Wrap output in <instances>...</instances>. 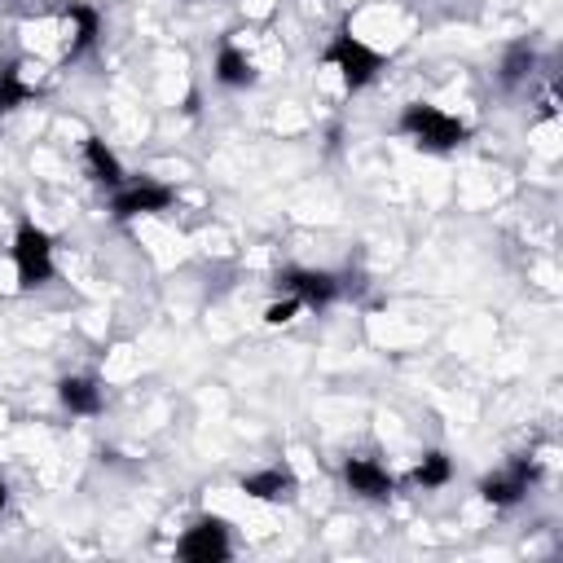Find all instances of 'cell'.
I'll list each match as a JSON object with an SVG mask.
<instances>
[{
    "mask_svg": "<svg viewBox=\"0 0 563 563\" xmlns=\"http://www.w3.org/2000/svg\"><path fill=\"white\" fill-rule=\"evenodd\" d=\"M396 132L413 150H422V154H449V150H457V145L471 141V123L457 119V114H449L435 101H405L400 114H396Z\"/></svg>",
    "mask_w": 563,
    "mask_h": 563,
    "instance_id": "6da1fadb",
    "label": "cell"
},
{
    "mask_svg": "<svg viewBox=\"0 0 563 563\" xmlns=\"http://www.w3.org/2000/svg\"><path fill=\"white\" fill-rule=\"evenodd\" d=\"M9 260H13V286L26 295V290H40L57 277V246H53V233L44 224H35L31 216H22L13 224V238H9Z\"/></svg>",
    "mask_w": 563,
    "mask_h": 563,
    "instance_id": "7a4b0ae2",
    "label": "cell"
},
{
    "mask_svg": "<svg viewBox=\"0 0 563 563\" xmlns=\"http://www.w3.org/2000/svg\"><path fill=\"white\" fill-rule=\"evenodd\" d=\"M321 66L334 70L347 92H361L383 75V53L374 44H365L361 35H352V31H334L321 48Z\"/></svg>",
    "mask_w": 563,
    "mask_h": 563,
    "instance_id": "3957f363",
    "label": "cell"
},
{
    "mask_svg": "<svg viewBox=\"0 0 563 563\" xmlns=\"http://www.w3.org/2000/svg\"><path fill=\"white\" fill-rule=\"evenodd\" d=\"M176 202V185L158 180V176H128L119 189H110V220L114 224H132L145 216H163Z\"/></svg>",
    "mask_w": 563,
    "mask_h": 563,
    "instance_id": "277c9868",
    "label": "cell"
},
{
    "mask_svg": "<svg viewBox=\"0 0 563 563\" xmlns=\"http://www.w3.org/2000/svg\"><path fill=\"white\" fill-rule=\"evenodd\" d=\"M537 484H541V462L537 457H506L501 466L479 475L475 493H479V501H488L497 510H515Z\"/></svg>",
    "mask_w": 563,
    "mask_h": 563,
    "instance_id": "5b68a950",
    "label": "cell"
},
{
    "mask_svg": "<svg viewBox=\"0 0 563 563\" xmlns=\"http://www.w3.org/2000/svg\"><path fill=\"white\" fill-rule=\"evenodd\" d=\"M172 554L185 563H224L233 559V523L224 515H194Z\"/></svg>",
    "mask_w": 563,
    "mask_h": 563,
    "instance_id": "8992f818",
    "label": "cell"
},
{
    "mask_svg": "<svg viewBox=\"0 0 563 563\" xmlns=\"http://www.w3.org/2000/svg\"><path fill=\"white\" fill-rule=\"evenodd\" d=\"M273 290H277V295H295L303 308L321 312V308H330V303L343 295V277H339V273H330V268L286 264V268H277V277H273Z\"/></svg>",
    "mask_w": 563,
    "mask_h": 563,
    "instance_id": "52a82bcc",
    "label": "cell"
},
{
    "mask_svg": "<svg viewBox=\"0 0 563 563\" xmlns=\"http://www.w3.org/2000/svg\"><path fill=\"white\" fill-rule=\"evenodd\" d=\"M339 475H343L347 493L361 497V501H391L396 497V475L374 453H347L343 466H339Z\"/></svg>",
    "mask_w": 563,
    "mask_h": 563,
    "instance_id": "ba28073f",
    "label": "cell"
},
{
    "mask_svg": "<svg viewBox=\"0 0 563 563\" xmlns=\"http://www.w3.org/2000/svg\"><path fill=\"white\" fill-rule=\"evenodd\" d=\"M238 493H246L251 501H295L299 497V475L290 462H264L246 475H238Z\"/></svg>",
    "mask_w": 563,
    "mask_h": 563,
    "instance_id": "9c48e42d",
    "label": "cell"
},
{
    "mask_svg": "<svg viewBox=\"0 0 563 563\" xmlns=\"http://www.w3.org/2000/svg\"><path fill=\"white\" fill-rule=\"evenodd\" d=\"M62 26H66V48H62L66 62H84L101 44V9L88 0L62 4Z\"/></svg>",
    "mask_w": 563,
    "mask_h": 563,
    "instance_id": "30bf717a",
    "label": "cell"
},
{
    "mask_svg": "<svg viewBox=\"0 0 563 563\" xmlns=\"http://www.w3.org/2000/svg\"><path fill=\"white\" fill-rule=\"evenodd\" d=\"M211 79H216L220 88H229V92H242V88H255L260 70H255L251 53H246L238 40L224 35V40L216 44V57H211Z\"/></svg>",
    "mask_w": 563,
    "mask_h": 563,
    "instance_id": "8fae6325",
    "label": "cell"
},
{
    "mask_svg": "<svg viewBox=\"0 0 563 563\" xmlns=\"http://www.w3.org/2000/svg\"><path fill=\"white\" fill-rule=\"evenodd\" d=\"M79 158H84V176L92 180V185H101V189H119L132 172L123 167V158L97 136V132H88L84 141H79Z\"/></svg>",
    "mask_w": 563,
    "mask_h": 563,
    "instance_id": "7c38bea8",
    "label": "cell"
},
{
    "mask_svg": "<svg viewBox=\"0 0 563 563\" xmlns=\"http://www.w3.org/2000/svg\"><path fill=\"white\" fill-rule=\"evenodd\" d=\"M57 405L70 418H97L106 409V387L92 374H62L57 378Z\"/></svg>",
    "mask_w": 563,
    "mask_h": 563,
    "instance_id": "4fadbf2b",
    "label": "cell"
},
{
    "mask_svg": "<svg viewBox=\"0 0 563 563\" xmlns=\"http://www.w3.org/2000/svg\"><path fill=\"white\" fill-rule=\"evenodd\" d=\"M35 97H40V84L31 79L26 57H4L0 62V119L22 110V106H31Z\"/></svg>",
    "mask_w": 563,
    "mask_h": 563,
    "instance_id": "5bb4252c",
    "label": "cell"
},
{
    "mask_svg": "<svg viewBox=\"0 0 563 563\" xmlns=\"http://www.w3.org/2000/svg\"><path fill=\"white\" fill-rule=\"evenodd\" d=\"M532 75H537V48H532L528 40L506 44V53H501V62H497V84H501L506 92H515V88H523Z\"/></svg>",
    "mask_w": 563,
    "mask_h": 563,
    "instance_id": "9a60e30c",
    "label": "cell"
},
{
    "mask_svg": "<svg viewBox=\"0 0 563 563\" xmlns=\"http://www.w3.org/2000/svg\"><path fill=\"white\" fill-rule=\"evenodd\" d=\"M453 479V457L444 453V449H427V453H418V462L409 466V484L418 488V493H435V488H444Z\"/></svg>",
    "mask_w": 563,
    "mask_h": 563,
    "instance_id": "2e32d148",
    "label": "cell"
},
{
    "mask_svg": "<svg viewBox=\"0 0 563 563\" xmlns=\"http://www.w3.org/2000/svg\"><path fill=\"white\" fill-rule=\"evenodd\" d=\"M299 312H303V303H299L295 295H277V299H268V308H264V325H290Z\"/></svg>",
    "mask_w": 563,
    "mask_h": 563,
    "instance_id": "e0dca14e",
    "label": "cell"
},
{
    "mask_svg": "<svg viewBox=\"0 0 563 563\" xmlns=\"http://www.w3.org/2000/svg\"><path fill=\"white\" fill-rule=\"evenodd\" d=\"M9 510V484H4V475H0V515Z\"/></svg>",
    "mask_w": 563,
    "mask_h": 563,
    "instance_id": "ac0fdd59",
    "label": "cell"
}]
</instances>
